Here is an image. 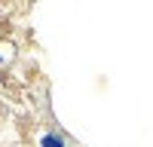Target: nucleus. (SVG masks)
<instances>
[{"label":"nucleus","mask_w":153,"mask_h":147,"mask_svg":"<svg viewBox=\"0 0 153 147\" xmlns=\"http://www.w3.org/2000/svg\"><path fill=\"white\" fill-rule=\"evenodd\" d=\"M37 147H74V144L65 141V138L55 135V132H43V135H37Z\"/></svg>","instance_id":"f257e3e1"},{"label":"nucleus","mask_w":153,"mask_h":147,"mask_svg":"<svg viewBox=\"0 0 153 147\" xmlns=\"http://www.w3.org/2000/svg\"><path fill=\"white\" fill-rule=\"evenodd\" d=\"M0 65H6V55H0Z\"/></svg>","instance_id":"f03ea898"}]
</instances>
